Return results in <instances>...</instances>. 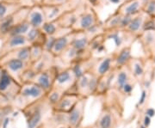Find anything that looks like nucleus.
<instances>
[{
    "mask_svg": "<svg viewBox=\"0 0 155 128\" xmlns=\"http://www.w3.org/2000/svg\"><path fill=\"white\" fill-rule=\"evenodd\" d=\"M146 115H147V116L150 117V118L153 117V116L155 115V110H154L153 108H147V109L146 110Z\"/></svg>",
    "mask_w": 155,
    "mask_h": 128,
    "instance_id": "nucleus-36",
    "label": "nucleus"
},
{
    "mask_svg": "<svg viewBox=\"0 0 155 128\" xmlns=\"http://www.w3.org/2000/svg\"><path fill=\"white\" fill-rule=\"evenodd\" d=\"M32 28L29 23L25 20L22 22H20L19 24H17L16 26H15L13 28H11L9 33L3 38V40L6 37H10V36H16V35H21V36H26V35L28 34V32L30 30V28Z\"/></svg>",
    "mask_w": 155,
    "mask_h": 128,
    "instance_id": "nucleus-20",
    "label": "nucleus"
},
{
    "mask_svg": "<svg viewBox=\"0 0 155 128\" xmlns=\"http://www.w3.org/2000/svg\"><path fill=\"white\" fill-rule=\"evenodd\" d=\"M30 47H22L18 48L11 52H8L3 55L0 56V64L12 58H17L20 60H22L26 63H28L31 65L30 62Z\"/></svg>",
    "mask_w": 155,
    "mask_h": 128,
    "instance_id": "nucleus-13",
    "label": "nucleus"
},
{
    "mask_svg": "<svg viewBox=\"0 0 155 128\" xmlns=\"http://www.w3.org/2000/svg\"><path fill=\"white\" fill-rule=\"evenodd\" d=\"M148 13H154L155 12V2H151L147 7Z\"/></svg>",
    "mask_w": 155,
    "mask_h": 128,
    "instance_id": "nucleus-35",
    "label": "nucleus"
},
{
    "mask_svg": "<svg viewBox=\"0 0 155 128\" xmlns=\"http://www.w3.org/2000/svg\"><path fill=\"white\" fill-rule=\"evenodd\" d=\"M42 112L39 110V108L35 109L34 111L29 113L27 118L28 128H37V126L42 122Z\"/></svg>",
    "mask_w": 155,
    "mask_h": 128,
    "instance_id": "nucleus-22",
    "label": "nucleus"
},
{
    "mask_svg": "<svg viewBox=\"0 0 155 128\" xmlns=\"http://www.w3.org/2000/svg\"><path fill=\"white\" fill-rule=\"evenodd\" d=\"M23 5L21 3H6L0 2V21L14 14Z\"/></svg>",
    "mask_w": 155,
    "mask_h": 128,
    "instance_id": "nucleus-18",
    "label": "nucleus"
},
{
    "mask_svg": "<svg viewBox=\"0 0 155 128\" xmlns=\"http://www.w3.org/2000/svg\"><path fill=\"white\" fill-rule=\"evenodd\" d=\"M114 58L112 55L105 56L99 60H98L97 64L93 66V68L95 69V72L93 74L97 75L98 77H104L107 73H109L113 67Z\"/></svg>",
    "mask_w": 155,
    "mask_h": 128,
    "instance_id": "nucleus-14",
    "label": "nucleus"
},
{
    "mask_svg": "<svg viewBox=\"0 0 155 128\" xmlns=\"http://www.w3.org/2000/svg\"><path fill=\"white\" fill-rule=\"evenodd\" d=\"M112 122H113V119H112L111 114L109 113H106L101 117L99 120V126L101 128H111Z\"/></svg>",
    "mask_w": 155,
    "mask_h": 128,
    "instance_id": "nucleus-26",
    "label": "nucleus"
},
{
    "mask_svg": "<svg viewBox=\"0 0 155 128\" xmlns=\"http://www.w3.org/2000/svg\"><path fill=\"white\" fill-rule=\"evenodd\" d=\"M3 73H4V69L2 68V66H0V79H1L3 76Z\"/></svg>",
    "mask_w": 155,
    "mask_h": 128,
    "instance_id": "nucleus-41",
    "label": "nucleus"
},
{
    "mask_svg": "<svg viewBox=\"0 0 155 128\" xmlns=\"http://www.w3.org/2000/svg\"><path fill=\"white\" fill-rule=\"evenodd\" d=\"M74 35H75V32L73 31L70 34H67L66 35L57 38L54 41V44H53V48L50 53L55 58H58L67 48H68L71 46V44L73 41Z\"/></svg>",
    "mask_w": 155,
    "mask_h": 128,
    "instance_id": "nucleus-12",
    "label": "nucleus"
},
{
    "mask_svg": "<svg viewBox=\"0 0 155 128\" xmlns=\"http://www.w3.org/2000/svg\"><path fill=\"white\" fill-rule=\"evenodd\" d=\"M123 17H124V16L121 15L117 11H115L113 15L109 16L107 18V20L103 23L104 29H105V33L106 32L121 29L122 28Z\"/></svg>",
    "mask_w": 155,
    "mask_h": 128,
    "instance_id": "nucleus-16",
    "label": "nucleus"
},
{
    "mask_svg": "<svg viewBox=\"0 0 155 128\" xmlns=\"http://www.w3.org/2000/svg\"><path fill=\"white\" fill-rule=\"evenodd\" d=\"M140 6V0H133V1L129 3H125L121 5L116 11L122 16H132L133 15L138 12Z\"/></svg>",
    "mask_w": 155,
    "mask_h": 128,
    "instance_id": "nucleus-17",
    "label": "nucleus"
},
{
    "mask_svg": "<svg viewBox=\"0 0 155 128\" xmlns=\"http://www.w3.org/2000/svg\"><path fill=\"white\" fill-rule=\"evenodd\" d=\"M133 89H134V87L131 85V84H129V83H126L125 85L123 86V88H122V89H123V91L125 92L126 94H130L131 92H132V90H133Z\"/></svg>",
    "mask_w": 155,
    "mask_h": 128,
    "instance_id": "nucleus-33",
    "label": "nucleus"
},
{
    "mask_svg": "<svg viewBox=\"0 0 155 128\" xmlns=\"http://www.w3.org/2000/svg\"><path fill=\"white\" fill-rule=\"evenodd\" d=\"M151 124V118L148 117L147 115H146L144 117V120H143V125L146 126V127H148Z\"/></svg>",
    "mask_w": 155,
    "mask_h": 128,
    "instance_id": "nucleus-37",
    "label": "nucleus"
},
{
    "mask_svg": "<svg viewBox=\"0 0 155 128\" xmlns=\"http://www.w3.org/2000/svg\"><path fill=\"white\" fill-rule=\"evenodd\" d=\"M134 73H135V75L137 76V77H140V76H142V75H143L144 70H143V67L141 66L140 64H139V63L135 64V66H134Z\"/></svg>",
    "mask_w": 155,
    "mask_h": 128,
    "instance_id": "nucleus-29",
    "label": "nucleus"
},
{
    "mask_svg": "<svg viewBox=\"0 0 155 128\" xmlns=\"http://www.w3.org/2000/svg\"><path fill=\"white\" fill-rule=\"evenodd\" d=\"M33 3L35 5H42V2H43V0H32Z\"/></svg>",
    "mask_w": 155,
    "mask_h": 128,
    "instance_id": "nucleus-40",
    "label": "nucleus"
},
{
    "mask_svg": "<svg viewBox=\"0 0 155 128\" xmlns=\"http://www.w3.org/2000/svg\"><path fill=\"white\" fill-rule=\"evenodd\" d=\"M121 0H108V3H111V4H119L121 3Z\"/></svg>",
    "mask_w": 155,
    "mask_h": 128,
    "instance_id": "nucleus-39",
    "label": "nucleus"
},
{
    "mask_svg": "<svg viewBox=\"0 0 155 128\" xmlns=\"http://www.w3.org/2000/svg\"><path fill=\"white\" fill-rule=\"evenodd\" d=\"M56 38L53 37V36H47V39H46V41L43 45V48L45 51L47 52H51L52 48H53V46L54 44V41H55Z\"/></svg>",
    "mask_w": 155,
    "mask_h": 128,
    "instance_id": "nucleus-28",
    "label": "nucleus"
},
{
    "mask_svg": "<svg viewBox=\"0 0 155 128\" xmlns=\"http://www.w3.org/2000/svg\"><path fill=\"white\" fill-rule=\"evenodd\" d=\"M26 21L32 28L42 29L47 21L41 5H34L29 8Z\"/></svg>",
    "mask_w": 155,
    "mask_h": 128,
    "instance_id": "nucleus-9",
    "label": "nucleus"
},
{
    "mask_svg": "<svg viewBox=\"0 0 155 128\" xmlns=\"http://www.w3.org/2000/svg\"><path fill=\"white\" fill-rule=\"evenodd\" d=\"M64 94H65V92L63 90L57 89V88H53L48 93H47L46 96H47V99L49 104H51L52 106L54 107L59 102V100L61 99L62 96H63Z\"/></svg>",
    "mask_w": 155,
    "mask_h": 128,
    "instance_id": "nucleus-23",
    "label": "nucleus"
},
{
    "mask_svg": "<svg viewBox=\"0 0 155 128\" xmlns=\"http://www.w3.org/2000/svg\"><path fill=\"white\" fill-rule=\"evenodd\" d=\"M131 57V51L130 48L126 47L122 48L120 53L117 54V56L115 58H114V63L115 66L116 67H121L122 66H124L125 64H127Z\"/></svg>",
    "mask_w": 155,
    "mask_h": 128,
    "instance_id": "nucleus-21",
    "label": "nucleus"
},
{
    "mask_svg": "<svg viewBox=\"0 0 155 128\" xmlns=\"http://www.w3.org/2000/svg\"><path fill=\"white\" fill-rule=\"evenodd\" d=\"M83 115V108L82 106L78 102L77 105L68 113L67 121L71 127H76L81 122Z\"/></svg>",
    "mask_w": 155,
    "mask_h": 128,
    "instance_id": "nucleus-19",
    "label": "nucleus"
},
{
    "mask_svg": "<svg viewBox=\"0 0 155 128\" xmlns=\"http://www.w3.org/2000/svg\"><path fill=\"white\" fill-rule=\"evenodd\" d=\"M90 39L87 37L84 32H75V35L71 46L80 53L87 52L90 47Z\"/></svg>",
    "mask_w": 155,
    "mask_h": 128,
    "instance_id": "nucleus-15",
    "label": "nucleus"
},
{
    "mask_svg": "<svg viewBox=\"0 0 155 128\" xmlns=\"http://www.w3.org/2000/svg\"><path fill=\"white\" fill-rule=\"evenodd\" d=\"M46 95L47 93L42 87L31 82L22 84L19 95L16 98H20L21 101L24 103V106L27 107L31 103L41 100Z\"/></svg>",
    "mask_w": 155,
    "mask_h": 128,
    "instance_id": "nucleus-2",
    "label": "nucleus"
},
{
    "mask_svg": "<svg viewBox=\"0 0 155 128\" xmlns=\"http://www.w3.org/2000/svg\"><path fill=\"white\" fill-rule=\"evenodd\" d=\"M146 90H143L142 91V93H141V95H140V100H139V105H143L144 104V102H146Z\"/></svg>",
    "mask_w": 155,
    "mask_h": 128,
    "instance_id": "nucleus-34",
    "label": "nucleus"
},
{
    "mask_svg": "<svg viewBox=\"0 0 155 128\" xmlns=\"http://www.w3.org/2000/svg\"><path fill=\"white\" fill-rule=\"evenodd\" d=\"M146 32L147 33L145 36V40H146V43H152V41H154V35L150 31H146Z\"/></svg>",
    "mask_w": 155,
    "mask_h": 128,
    "instance_id": "nucleus-31",
    "label": "nucleus"
},
{
    "mask_svg": "<svg viewBox=\"0 0 155 128\" xmlns=\"http://www.w3.org/2000/svg\"><path fill=\"white\" fill-rule=\"evenodd\" d=\"M30 7L31 6H22L14 14L0 21V38L3 39L11 28L26 20Z\"/></svg>",
    "mask_w": 155,
    "mask_h": 128,
    "instance_id": "nucleus-5",
    "label": "nucleus"
},
{
    "mask_svg": "<svg viewBox=\"0 0 155 128\" xmlns=\"http://www.w3.org/2000/svg\"><path fill=\"white\" fill-rule=\"evenodd\" d=\"M58 72V69H56L54 66H52L51 68L41 72H37L33 80V83L38 84L44 89L46 93H48L53 88L54 80Z\"/></svg>",
    "mask_w": 155,
    "mask_h": 128,
    "instance_id": "nucleus-7",
    "label": "nucleus"
},
{
    "mask_svg": "<svg viewBox=\"0 0 155 128\" xmlns=\"http://www.w3.org/2000/svg\"><path fill=\"white\" fill-rule=\"evenodd\" d=\"M77 78L74 72L72 67H69L58 72L54 80L53 88H57L63 90L64 92H67L75 84Z\"/></svg>",
    "mask_w": 155,
    "mask_h": 128,
    "instance_id": "nucleus-8",
    "label": "nucleus"
},
{
    "mask_svg": "<svg viewBox=\"0 0 155 128\" xmlns=\"http://www.w3.org/2000/svg\"><path fill=\"white\" fill-rule=\"evenodd\" d=\"M21 87L22 84L4 70L3 76L0 79V95H4L9 102L15 101L19 95Z\"/></svg>",
    "mask_w": 155,
    "mask_h": 128,
    "instance_id": "nucleus-4",
    "label": "nucleus"
},
{
    "mask_svg": "<svg viewBox=\"0 0 155 128\" xmlns=\"http://www.w3.org/2000/svg\"><path fill=\"white\" fill-rule=\"evenodd\" d=\"M80 2L81 0H69L67 3L59 5H42L47 22L58 20L65 13L75 9Z\"/></svg>",
    "mask_w": 155,
    "mask_h": 128,
    "instance_id": "nucleus-3",
    "label": "nucleus"
},
{
    "mask_svg": "<svg viewBox=\"0 0 155 128\" xmlns=\"http://www.w3.org/2000/svg\"><path fill=\"white\" fill-rule=\"evenodd\" d=\"M154 59H155V58H154Z\"/></svg>",
    "mask_w": 155,
    "mask_h": 128,
    "instance_id": "nucleus-44",
    "label": "nucleus"
},
{
    "mask_svg": "<svg viewBox=\"0 0 155 128\" xmlns=\"http://www.w3.org/2000/svg\"><path fill=\"white\" fill-rule=\"evenodd\" d=\"M0 2H6V3H21L22 0H0Z\"/></svg>",
    "mask_w": 155,
    "mask_h": 128,
    "instance_id": "nucleus-38",
    "label": "nucleus"
},
{
    "mask_svg": "<svg viewBox=\"0 0 155 128\" xmlns=\"http://www.w3.org/2000/svg\"><path fill=\"white\" fill-rule=\"evenodd\" d=\"M10 105V102L4 96V95H0V108Z\"/></svg>",
    "mask_w": 155,
    "mask_h": 128,
    "instance_id": "nucleus-32",
    "label": "nucleus"
},
{
    "mask_svg": "<svg viewBox=\"0 0 155 128\" xmlns=\"http://www.w3.org/2000/svg\"><path fill=\"white\" fill-rule=\"evenodd\" d=\"M143 29L145 31H153L155 30V23L152 21L147 22L145 25H143Z\"/></svg>",
    "mask_w": 155,
    "mask_h": 128,
    "instance_id": "nucleus-30",
    "label": "nucleus"
},
{
    "mask_svg": "<svg viewBox=\"0 0 155 128\" xmlns=\"http://www.w3.org/2000/svg\"><path fill=\"white\" fill-rule=\"evenodd\" d=\"M140 128H146V126H144V125H142V126H141Z\"/></svg>",
    "mask_w": 155,
    "mask_h": 128,
    "instance_id": "nucleus-42",
    "label": "nucleus"
},
{
    "mask_svg": "<svg viewBox=\"0 0 155 128\" xmlns=\"http://www.w3.org/2000/svg\"><path fill=\"white\" fill-rule=\"evenodd\" d=\"M30 46H31L30 42L28 41V39L25 36L16 35V36L6 37L3 40L2 46L1 48H0V53H1V55H3L8 52Z\"/></svg>",
    "mask_w": 155,
    "mask_h": 128,
    "instance_id": "nucleus-10",
    "label": "nucleus"
},
{
    "mask_svg": "<svg viewBox=\"0 0 155 128\" xmlns=\"http://www.w3.org/2000/svg\"><path fill=\"white\" fill-rule=\"evenodd\" d=\"M79 98H81V96L78 94L65 92L59 102L54 106V108L59 112L69 113L77 105Z\"/></svg>",
    "mask_w": 155,
    "mask_h": 128,
    "instance_id": "nucleus-11",
    "label": "nucleus"
},
{
    "mask_svg": "<svg viewBox=\"0 0 155 128\" xmlns=\"http://www.w3.org/2000/svg\"><path fill=\"white\" fill-rule=\"evenodd\" d=\"M0 66H2V68L7 73H9L15 80H16L19 83H21V76L28 68L31 66V65L22 60L17 58H12L1 63L0 64Z\"/></svg>",
    "mask_w": 155,
    "mask_h": 128,
    "instance_id": "nucleus-6",
    "label": "nucleus"
},
{
    "mask_svg": "<svg viewBox=\"0 0 155 128\" xmlns=\"http://www.w3.org/2000/svg\"><path fill=\"white\" fill-rule=\"evenodd\" d=\"M141 27H143L142 25V19L141 17H135V18H132L131 22H129V24L125 28V29H128L130 32H137Z\"/></svg>",
    "mask_w": 155,
    "mask_h": 128,
    "instance_id": "nucleus-25",
    "label": "nucleus"
},
{
    "mask_svg": "<svg viewBox=\"0 0 155 128\" xmlns=\"http://www.w3.org/2000/svg\"><path fill=\"white\" fill-rule=\"evenodd\" d=\"M128 81V74L125 72H121L118 73L116 78V85L120 89H122L123 86L127 83Z\"/></svg>",
    "mask_w": 155,
    "mask_h": 128,
    "instance_id": "nucleus-27",
    "label": "nucleus"
},
{
    "mask_svg": "<svg viewBox=\"0 0 155 128\" xmlns=\"http://www.w3.org/2000/svg\"><path fill=\"white\" fill-rule=\"evenodd\" d=\"M98 23H101V21L97 11L90 5L86 4L84 10L77 18L72 29L74 32H84Z\"/></svg>",
    "mask_w": 155,
    "mask_h": 128,
    "instance_id": "nucleus-1",
    "label": "nucleus"
},
{
    "mask_svg": "<svg viewBox=\"0 0 155 128\" xmlns=\"http://www.w3.org/2000/svg\"><path fill=\"white\" fill-rule=\"evenodd\" d=\"M30 62L35 63L42 58L45 50L42 45H31L30 46Z\"/></svg>",
    "mask_w": 155,
    "mask_h": 128,
    "instance_id": "nucleus-24",
    "label": "nucleus"
},
{
    "mask_svg": "<svg viewBox=\"0 0 155 128\" xmlns=\"http://www.w3.org/2000/svg\"><path fill=\"white\" fill-rule=\"evenodd\" d=\"M99 128H101V127H99Z\"/></svg>",
    "mask_w": 155,
    "mask_h": 128,
    "instance_id": "nucleus-43",
    "label": "nucleus"
}]
</instances>
